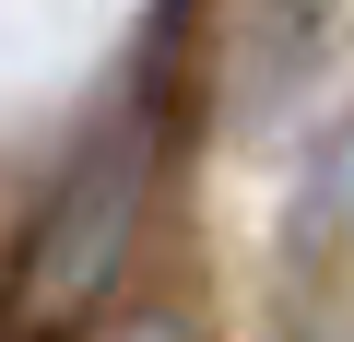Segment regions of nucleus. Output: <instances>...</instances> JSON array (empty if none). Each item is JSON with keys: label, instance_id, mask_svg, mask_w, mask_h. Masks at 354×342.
<instances>
[{"label": "nucleus", "instance_id": "2", "mask_svg": "<svg viewBox=\"0 0 354 342\" xmlns=\"http://www.w3.org/2000/svg\"><path fill=\"white\" fill-rule=\"evenodd\" d=\"M106 342H201V330H189V319H165V307H142V319H118Z\"/></svg>", "mask_w": 354, "mask_h": 342}, {"label": "nucleus", "instance_id": "1", "mask_svg": "<svg viewBox=\"0 0 354 342\" xmlns=\"http://www.w3.org/2000/svg\"><path fill=\"white\" fill-rule=\"evenodd\" d=\"M142 201H153V130L118 118L36 201V225L12 248V283H0V330L12 342H59L71 319H95L106 283H118V260H130V236H142Z\"/></svg>", "mask_w": 354, "mask_h": 342}, {"label": "nucleus", "instance_id": "3", "mask_svg": "<svg viewBox=\"0 0 354 342\" xmlns=\"http://www.w3.org/2000/svg\"><path fill=\"white\" fill-rule=\"evenodd\" d=\"M283 342H330V330H283Z\"/></svg>", "mask_w": 354, "mask_h": 342}]
</instances>
